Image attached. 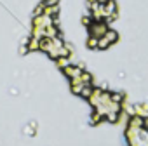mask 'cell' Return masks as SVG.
Listing matches in <instances>:
<instances>
[{
    "label": "cell",
    "instance_id": "obj_2",
    "mask_svg": "<svg viewBox=\"0 0 148 146\" xmlns=\"http://www.w3.org/2000/svg\"><path fill=\"white\" fill-rule=\"evenodd\" d=\"M99 2H103V4H105V2H106V0H98V4H99Z\"/></svg>",
    "mask_w": 148,
    "mask_h": 146
},
{
    "label": "cell",
    "instance_id": "obj_1",
    "mask_svg": "<svg viewBox=\"0 0 148 146\" xmlns=\"http://www.w3.org/2000/svg\"><path fill=\"white\" fill-rule=\"evenodd\" d=\"M87 44H89V47H98V38L96 37H91Z\"/></svg>",
    "mask_w": 148,
    "mask_h": 146
}]
</instances>
